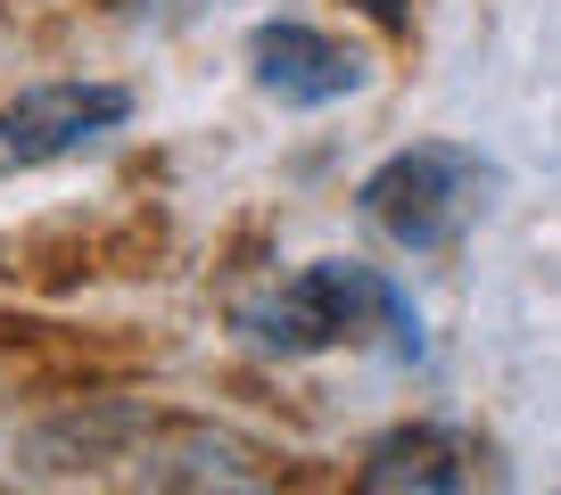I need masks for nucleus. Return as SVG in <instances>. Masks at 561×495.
<instances>
[{"label":"nucleus","instance_id":"obj_1","mask_svg":"<svg viewBox=\"0 0 561 495\" xmlns=\"http://www.w3.org/2000/svg\"><path fill=\"white\" fill-rule=\"evenodd\" d=\"M488 191H495V165L479 158V149L413 141L388 165H371L364 191H355V207H364V223L380 231V240L430 256V248H455L462 231L488 215Z\"/></svg>","mask_w":561,"mask_h":495},{"label":"nucleus","instance_id":"obj_2","mask_svg":"<svg viewBox=\"0 0 561 495\" xmlns=\"http://www.w3.org/2000/svg\"><path fill=\"white\" fill-rule=\"evenodd\" d=\"M371 322H388L397 347L421 355V314L404 306V289L380 281L371 265H339V256H322V265H306L289 289H273V298L248 314V331H256V347H273V355H322V347L364 338Z\"/></svg>","mask_w":561,"mask_h":495},{"label":"nucleus","instance_id":"obj_3","mask_svg":"<svg viewBox=\"0 0 561 495\" xmlns=\"http://www.w3.org/2000/svg\"><path fill=\"white\" fill-rule=\"evenodd\" d=\"M133 116L124 83H34L0 107V174H42L58 158H83Z\"/></svg>","mask_w":561,"mask_h":495},{"label":"nucleus","instance_id":"obj_4","mask_svg":"<svg viewBox=\"0 0 561 495\" xmlns=\"http://www.w3.org/2000/svg\"><path fill=\"white\" fill-rule=\"evenodd\" d=\"M504 487H512L504 454L455 422L388 429L364 462V495H504Z\"/></svg>","mask_w":561,"mask_h":495},{"label":"nucleus","instance_id":"obj_5","mask_svg":"<svg viewBox=\"0 0 561 495\" xmlns=\"http://www.w3.org/2000/svg\"><path fill=\"white\" fill-rule=\"evenodd\" d=\"M248 67H256V91L280 107H331L347 100V91H364V50H347V42L314 34V25L298 18H273L256 25V42H248Z\"/></svg>","mask_w":561,"mask_h":495},{"label":"nucleus","instance_id":"obj_6","mask_svg":"<svg viewBox=\"0 0 561 495\" xmlns=\"http://www.w3.org/2000/svg\"><path fill=\"white\" fill-rule=\"evenodd\" d=\"M371 25H388V34H413V18H421V0H355Z\"/></svg>","mask_w":561,"mask_h":495},{"label":"nucleus","instance_id":"obj_7","mask_svg":"<svg viewBox=\"0 0 561 495\" xmlns=\"http://www.w3.org/2000/svg\"><path fill=\"white\" fill-rule=\"evenodd\" d=\"M215 495H248V487H215Z\"/></svg>","mask_w":561,"mask_h":495}]
</instances>
